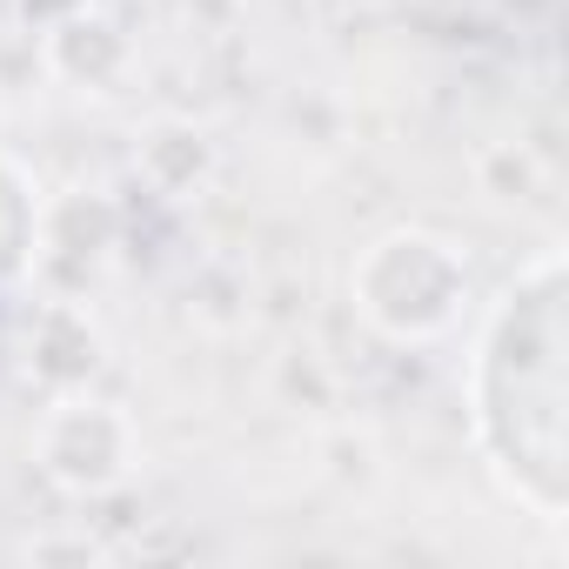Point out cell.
Here are the masks:
<instances>
[{
	"label": "cell",
	"instance_id": "cell-1",
	"mask_svg": "<svg viewBox=\"0 0 569 569\" xmlns=\"http://www.w3.org/2000/svg\"><path fill=\"white\" fill-rule=\"evenodd\" d=\"M476 436L496 482L536 516L562 522V254L542 248L496 302L476 369Z\"/></svg>",
	"mask_w": 569,
	"mask_h": 569
},
{
	"label": "cell",
	"instance_id": "cell-2",
	"mask_svg": "<svg viewBox=\"0 0 569 569\" xmlns=\"http://www.w3.org/2000/svg\"><path fill=\"white\" fill-rule=\"evenodd\" d=\"M462 302H469V261L442 234L396 228L356 261V309L396 342L442 336L462 316Z\"/></svg>",
	"mask_w": 569,
	"mask_h": 569
},
{
	"label": "cell",
	"instance_id": "cell-3",
	"mask_svg": "<svg viewBox=\"0 0 569 569\" xmlns=\"http://www.w3.org/2000/svg\"><path fill=\"white\" fill-rule=\"evenodd\" d=\"M41 469L74 489V496H101L114 482H128L134 469V422L114 409V402H94V396H68L41 416Z\"/></svg>",
	"mask_w": 569,
	"mask_h": 569
},
{
	"label": "cell",
	"instance_id": "cell-4",
	"mask_svg": "<svg viewBox=\"0 0 569 569\" xmlns=\"http://www.w3.org/2000/svg\"><path fill=\"white\" fill-rule=\"evenodd\" d=\"M28 248H34V201H28L21 174L0 161V289L28 268Z\"/></svg>",
	"mask_w": 569,
	"mask_h": 569
}]
</instances>
